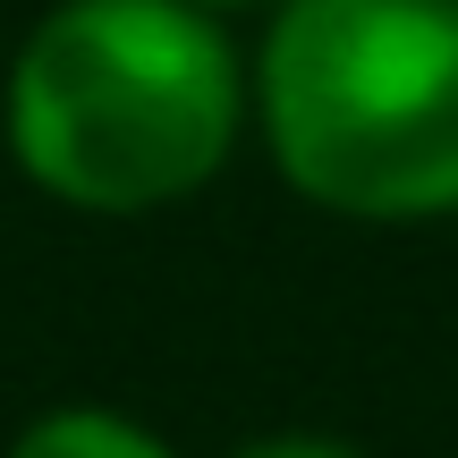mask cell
Instances as JSON below:
<instances>
[{"label": "cell", "instance_id": "1", "mask_svg": "<svg viewBox=\"0 0 458 458\" xmlns=\"http://www.w3.org/2000/svg\"><path fill=\"white\" fill-rule=\"evenodd\" d=\"M238 128L229 43L187 0H68L9 68V145L85 213L204 187Z\"/></svg>", "mask_w": 458, "mask_h": 458}, {"label": "cell", "instance_id": "4", "mask_svg": "<svg viewBox=\"0 0 458 458\" xmlns=\"http://www.w3.org/2000/svg\"><path fill=\"white\" fill-rule=\"evenodd\" d=\"M246 458H348L340 442H263V450H246Z\"/></svg>", "mask_w": 458, "mask_h": 458}, {"label": "cell", "instance_id": "2", "mask_svg": "<svg viewBox=\"0 0 458 458\" xmlns=\"http://www.w3.org/2000/svg\"><path fill=\"white\" fill-rule=\"evenodd\" d=\"M272 153L365 221L458 213V0H289L263 43Z\"/></svg>", "mask_w": 458, "mask_h": 458}, {"label": "cell", "instance_id": "3", "mask_svg": "<svg viewBox=\"0 0 458 458\" xmlns=\"http://www.w3.org/2000/svg\"><path fill=\"white\" fill-rule=\"evenodd\" d=\"M9 458H170V450L153 442V433H136L128 416H111V408H60V416H43Z\"/></svg>", "mask_w": 458, "mask_h": 458}, {"label": "cell", "instance_id": "5", "mask_svg": "<svg viewBox=\"0 0 458 458\" xmlns=\"http://www.w3.org/2000/svg\"><path fill=\"white\" fill-rule=\"evenodd\" d=\"M196 9H238V0H196Z\"/></svg>", "mask_w": 458, "mask_h": 458}]
</instances>
